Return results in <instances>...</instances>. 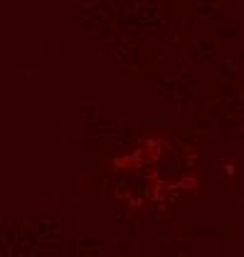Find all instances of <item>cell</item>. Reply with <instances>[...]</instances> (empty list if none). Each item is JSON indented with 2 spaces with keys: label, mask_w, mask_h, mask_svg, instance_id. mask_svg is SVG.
<instances>
[{
  "label": "cell",
  "mask_w": 244,
  "mask_h": 257,
  "mask_svg": "<svg viewBox=\"0 0 244 257\" xmlns=\"http://www.w3.org/2000/svg\"><path fill=\"white\" fill-rule=\"evenodd\" d=\"M163 146H165V141L163 139H146L131 156H123V159H119L116 161V168H128V171H133L136 166H143L146 161H155L160 154H163Z\"/></svg>",
  "instance_id": "1"
}]
</instances>
